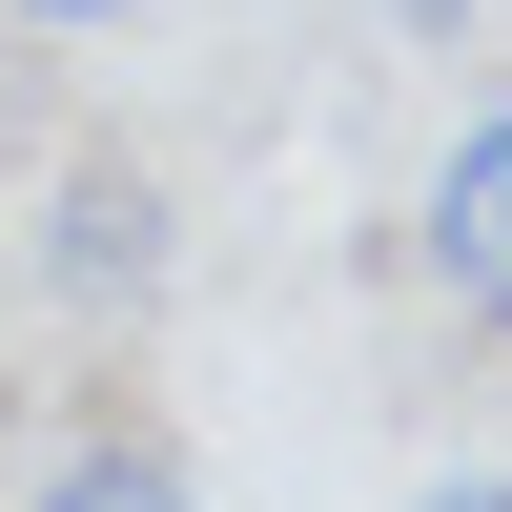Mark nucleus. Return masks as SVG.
<instances>
[{"mask_svg":"<svg viewBox=\"0 0 512 512\" xmlns=\"http://www.w3.org/2000/svg\"><path fill=\"white\" fill-rule=\"evenodd\" d=\"M369 21H410V41H451V21H492V0H369Z\"/></svg>","mask_w":512,"mask_h":512,"instance_id":"6","label":"nucleus"},{"mask_svg":"<svg viewBox=\"0 0 512 512\" xmlns=\"http://www.w3.org/2000/svg\"><path fill=\"white\" fill-rule=\"evenodd\" d=\"M0 21H41V41H103V21H144V0H0Z\"/></svg>","mask_w":512,"mask_h":512,"instance_id":"4","label":"nucleus"},{"mask_svg":"<svg viewBox=\"0 0 512 512\" xmlns=\"http://www.w3.org/2000/svg\"><path fill=\"white\" fill-rule=\"evenodd\" d=\"M41 287H62V308H144L164 287V185L123 144H82L62 185H41Z\"/></svg>","mask_w":512,"mask_h":512,"instance_id":"2","label":"nucleus"},{"mask_svg":"<svg viewBox=\"0 0 512 512\" xmlns=\"http://www.w3.org/2000/svg\"><path fill=\"white\" fill-rule=\"evenodd\" d=\"M410 512H512V472H431V492H410Z\"/></svg>","mask_w":512,"mask_h":512,"instance_id":"5","label":"nucleus"},{"mask_svg":"<svg viewBox=\"0 0 512 512\" xmlns=\"http://www.w3.org/2000/svg\"><path fill=\"white\" fill-rule=\"evenodd\" d=\"M21 512H205V472H185L164 431H62V451L21 472Z\"/></svg>","mask_w":512,"mask_h":512,"instance_id":"3","label":"nucleus"},{"mask_svg":"<svg viewBox=\"0 0 512 512\" xmlns=\"http://www.w3.org/2000/svg\"><path fill=\"white\" fill-rule=\"evenodd\" d=\"M410 267H431L472 328H512V103H472V123L431 144V185H410Z\"/></svg>","mask_w":512,"mask_h":512,"instance_id":"1","label":"nucleus"}]
</instances>
